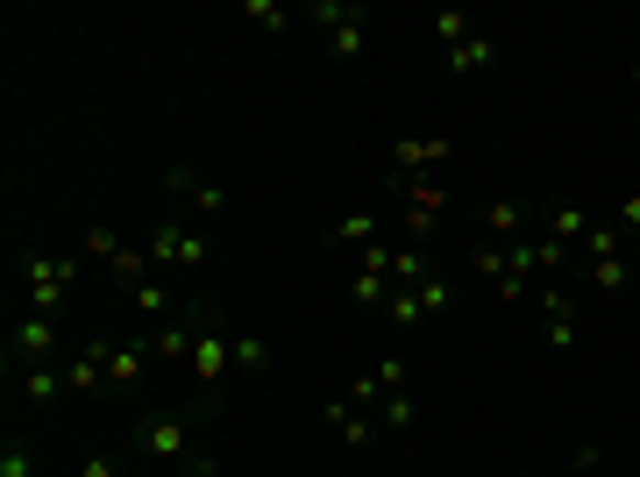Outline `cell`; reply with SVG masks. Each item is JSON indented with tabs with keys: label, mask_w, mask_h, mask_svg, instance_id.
Instances as JSON below:
<instances>
[{
	"label": "cell",
	"mask_w": 640,
	"mask_h": 477,
	"mask_svg": "<svg viewBox=\"0 0 640 477\" xmlns=\"http://www.w3.org/2000/svg\"><path fill=\"white\" fill-rule=\"evenodd\" d=\"M29 314H57L71 292V278H79V257L71 249H51V257H29Z\"/></svg>",
	"instance_id": "6da1fadb"
},
{
	"label": "cell",
	"mask_w": 640,
	"mask_h": 477,
	"mask_svg": "<svg viewBox=\"0 0 640 477\" xmlns=\"http://www.w3.org/2000/svg\"><path fill=\"white\" fill-rule=\"evenodd\" d=\"M135 442H143V456L157 470H172V464H186V456H192V421H186V413H150Z\"/></svg>",
	"instance_id": "7a4b0ae2"
},
{
	"label": "cell",
	"mask_w": 640,
	"mask_h": 477,
	"mask_svg": "<svg viewBox=\"0 0 640 477\" xmlns=\"http://www.w3.org/2000/svg\"><path fill=\"white\" fill-rule=\"evenodd\" d=\"M8 364H57V314H22L14 321Z\"/></svg>",
	"instance_id": "3957f363"
},
{
	"label": "cell",
	"mask_w": 640,
	"mask_h": 477,
	"mask_svg": "<svg viewBox=\"0 0 640 477\" xmlns=\"http://www.w3.org/2000/svg\"><path fill=\"white\" fill-rule=\"evenodd\" d=\"M150 264H164V271H200V264H207V243L192 229H178V221H164V229L150 235Z\"/></svg>",
	"instance_id": "277c9868"
},
{
	"label": "cell",
	"mask_w": 640,
	"mask_h": 477,
	"mask_svg": "<svg viewBox=\"0 0 640 477\" xmlns=\"http://www.w3.org/2000/svg\"><path fill=\"white\" fill-rule=\"evenodd\" d=\"M533 307H541V335H548V350H576V300H570V292H562V286H541V300H533Z\"/></svg>",
	"instance_id": "5b68a950"
},
{
	"label": "cell",
	"mask_w": 640,
	"mask_h": 477,
	"mask_svg": "<svg viewBox=\"0 0 640 477\" xmlns=\"http://www.w3.org/2000/svg\"><path fill=\"white\" fill-rule=\"evenodd\" d=\"M192 378L200 385H221L228 370H235V335H221V328H200V342H192Z\"/></svg>",
	"instance_id": "8992f818"
},
{
	"label": "cell",
	"mask_w": 640,
	"mask_h": 477,
	"mask_svg": "<svg viewBox=\"0 0 640 477\" xmlns=\"http://www.w3.org/2000/svg\"><path fill=\"white\" fill-rule=\"evenodd\" d=\"M164 192H186L200 214H228V186H213V178L186 171V164H172V171H164Z\"/></svg>",
	"instance_id": "52a82bcc"
},
{
	"label": "cell",
	"mask_w": 640,
	"mask_h": 477,
	"mask_svg": "<svg viewBox=\"0 0 640 477\" xmlns=\"http://www.w3.org/2000/svg\"><path fill=\"white\" fill-rule=\"evenodd\" d=\"M441 157H449V136H406L399 151H391V171H399V178H420V171H434Z\"/></svg>",
	"instance_id": "ba28073f"
},
{
	"label": "cell",
	"mask_w": 640,
	"mask_h": 477,
	"mask_svg": "<svg viewBox=\"0 0 640 477\" xmlns=\"http://www.w3.org/2000/svg\"><path fill=\"white\" fill-rule=\"evenodd\" d=\"M65 392H71L65 364H22V399H29V407H57Z\"/></svg>",
	"instance_id": "9c48e42d"
},
{
	"label": "cell",
	"mask_w": 640,
	"mask_h": 477,
	"mask_svg": "<svg viewBox=\"0 0 640 477\" xmlns=\"http://www.w3.org/2000/svg\"><path fill=\"white\" fill-rule=\"evenodd\" d=\"M328 421H334V435H342L349 450H371V442L385 435V428H377V421H371V413H363V407H349V399H334V407H328Z\"/></svg>",
	"instance_id": "30bf717a"
},
{
	"label": "cell",
	"mask_w": 640,
	"mask_h": 477,
	"mask_svg": "<svg viewBox=\"0 0 640 477\" xmlns=\"http://www.w3.org/2000/svg\"><path fill=\"white\" fill-rule=\"evenodd\" d=\"M143 342H107V385L114 392H129V385H143Z\"/></svg>",
	"instance_id": "8fae6325"
},
{
	"label": "cell",
	"mask_w": 640,
	"mask_h": 477,
	"mask_svg": "<svg viewBox=\"0 0 640 477\" xmlns=\"http://www.w3.org/2000/svg\"><path fill=\"white\" fill-rule=\"evenodd\" d=\"M520 221H527V207H520V200H492V207H484V235H492L498 249L520 243Z\"/></svg>",
	"instance_id": "7c38bea8"
},
{
	"label": "cell",
	"mask_w": 640,
	"mask_h": 477,
	"mask_svg": "<svg viewBox=\"0 0 640 477\" xmlns=\"http://www.w3.org/2000/svg\"><path fill=\"white\" fill-rule=\"evenodd\" d=\"M492 65H498V36H470V43H455V51H449V71H455V79L492 71Z\"/></svg>",
	"instance_id": "4fadbf2b"
},
{
	"label": "cell",
	"mask_w": 640,
	"mask_h": 477,
	"mask_svg": "<svg viewBox=\"0 0 640 477\" xmlns=\"http://www.w3.org/2000/svg\"><path fill=\"white\" fill-rule=\"evenodd\" d=\"M129 307H135V314H150V321H172V278L150 271L143 286H129Z\"/></svg>",
	"instance_id": "5bb4252c"
},
{
	"label": "cell",
	"mask_w": 640,
	"mask_h": 477,
	"mask_svg": "<svg viewBox=\"0 0 640 477\" xmlns=\"http://www.w3.org/2000/svg\"><path fill=\"white\" fill-rule=\"evenodd\" d=\"M584 229H591V214H584L576 200H562V207H555V221H548V243L576 249V243H584Z\"/></svg>",
	"instance_id": "9a60e30c"
},
{
	"label": "cell",
	"mask_w": 640,
	"mask_h": 477,
	"mask_svg": "<svg viewBox=\"0 0 640 477\" xmlns=\"http://www.w3.org/2000/svg\"><path fill=\"white\" fill-rule=\"evenodd\" d=\"M349 292H356V307H391V292H399V286H391L385 271H363V264H356V278H349Z\"/></svg>",
	"instance_id": "2e32d148"
},
{
	"label": "cell",
	"mask_w": 640,
	"mask_h": 477,
	"mask_svg": "<svg viewBox=\"0 0 640 477\" xmlns=\"http://www.w3.org/2000/svg\"><path fill=\"white\" fill-rule=\"evenodd\" d=\"M584 257H591V264L627 257V235H619V221H613V229H598V221H591V229H584Z\"/></svg>",
	"instance_id": "e0dca14e"
},
{
	"label": "cell",
	"mask_w": 640,
	"mask_h": 477,
	"mask_svg": "<svg viewBox=\"0 0 640 477\" xmlns=\"http://www.w3.org/2000/svg\"><path fill=\"white\" fill-rule=\"evenodd\" d=\"M406 207H420V214H441V207H449V186H441V178H406Z\"/></svg>",
	"instance_id": "ac0fdd59"
},
{
	"label": "cell",
	"mask_w": 640,
	"mask_h": 477,
	"mask_svg": "<svg viewBox=\"0 0 640 477\" xmlns=\"http://www.w3.org/2000/svg\"><path fill=\"white\" fill-rule=\"evenodd\" d=\"M377 428H385V435H406V428H413V392H385V407H377Z\"/></svg>",
	"instance_id": "d6986e66"
},
{
	"label": "cell",
	"mask_w": 640,
	"mask_h": 477,
	"mask_svg": "<svg viewBox=\"0 0 640 477\" xmlns=\"http://www.w3.org/2000/svg\"><path fill=\"white\" fill-rule=\"evenodd\" d=\"M420 278H427V257H420V249H391V286H399V292H420Z\"/></svg>",
	"instance_id": "ffe728a7"
},
{
	"label": "cell",
	"mask_w": 640,
	"mask_h": 477,
	"mask_svg": "<svg viewBox=\"0 0 640 477\" xmlns=\"http://www.w3.org/2000/svg\"><path fill=\"white\" fill-rule=\"evenodd\" d=\"M413 300H420V314H449V300H455V278H434V271H427Z\"/></svg>",
	"instance_id": "44dd1931"
},
{
	"label": "cell",
	"mask_w": 640,
	"mask_h": 477,
	"mask_svg": "<svg viewBox=\"0 0 640 477\" xmlns=\"http://www.w3.org/2000/svg\"><path fill=\"white\" fill-rule=\"evenodd\" d=\"M591 286H598V292H627V286H633V264H627V257L591 264Z\"/></svg>",
	"instance_id": "7402d4cb"
},
{
	"label": "cell",
	"mask_w": 640,
	"mask_h": 477,
	"mask_svg": "<svg viewBox=\"0 0 640 477\" xmlns=\"http://www.w3.org/2000/svg\"><path fill=\"white\" fill-rule=\"evenodd\" d=\"M192 342H200V328H178V321H164L150 350H157V356H192Z\"/></svg>",
	"instance_id": "603a6c76"
},
{
	"label": "cell",
	"mask_w": 640,
	"mask_h": 477,
	"mask_svg": "<svg viewBox=\"0 0 640 477\" xmlns=\"http://www.w3.org/2000/svg\"><path fill=\"white\" fill-rule=\"evenodd\" d=\"M242 14H250V22L264 29V36H278V29H293V14H285L278 0H242Z\"/></svg>",
	"instance_id": "cb8c5ba5"
},
{
	"label": "cell",
	"mask_w": 640,
	"mask_h": 477,
	"mask_svg": "<svg viewBox=\"0 0 640 477\" xmlns=\"http://www.w3.org/2000/svg\"><path fill=\"white\" fill-rule=\"evenodd\" d=\"M235 370H271V335H235Z\"/></svg>",
	"instance_id": "d4e9b609"
},
{
	"label": "cell",
	"mask_w": 640,
	"mask_h": 477,
	"mask_svg": "<svg viewBox=\"0 0 640 477\" xmlns=\"http://www.w3.org/2000/svg\"><path fill=\"white\" fill-rule=\"evenodd\" d=\"M0 477H36V450L29 442H0Z\"/></svg>",
	"instance_id": "484cf974"
},
{
	"label": "cell",
	"mask_w": 640,
	"mask_h": 477,
	"mask_svg": "<svg viewBox=\"0 0 640 477\" xmlns=\"http://www.w3.org/2000/svg\"><path fill=\"white\" fill-rule=\"evenodd\" d=\"M356 14H363V8H349V0H313L307 22H313V29H342V22H356Z\"/></svg>",
	"instance_id": "4316f807"
},
{
	"label": "cell",
	"mask_w": 640,
	"mask_h": 477,
	"mask_svg": "<svg viewBox=\"0 0 640 477\" xmlns=\"http://www.w3.org/2000/svg\"><path fill=\"white\" fill-rule=\"evenodd\" d=\"M121 249H129V243H121V235H114V229H107V221H93V229H86V257H100V264H114V257H121Z\"/></svg>",
	"instance_id": "83f0119b"
},
{
	"label": "cell",
	"mask_w": 640,
	"mask_h": 477,
	"mask_svg": "<svg viewBox=\"0 0 640 477\" xmlns=\"http://www.w3.org/2000/svg\"><path fill=\"white\" fill-rule=\"evenodd\" d=\"M434 36H441V43H449V51H455V43H470V36H477V29H470V14L441 8V14H434Z\"/></svg>",
	"instance_id": "f1b7e54d"
},
{
	"label": "cell",
	"mask_w": 640,
	"mask_h": 477,
	"mask_svg": "<svg viewBox=\"0 0 640 477\" xmlns=\"http://www.w3.org/2000/svg\"><path fill=\"white\" fill-rule=\"evenodd\" d=\"M334 235H342V243H363V249H371V243H377V214H342V221H334Z\"/></svg>",
	"instance_id": "f546056e"
},
{
	"label": "cell",
	"mask_w": 640,
	"mask_h": 477,
	"mask_svg": "<svg viewBox=\"0 0 640 477\" xmlns=\"http://www.w3.org/2000/svg\"><path fill=\"white\" fill-rule=\"evenodd\" d=\"M328 51L334 57H363V14H356V22H342V29H328Z\"/></svg>",
	"instance_id": "4dcf8cb0"
},
{
	"label": "cell",
	"mask_w": 640,
	"mask_h": 477,
	"mask_svg": "<svg viewBox=\"0 0 640 477\" xmlns=\"http://www.w3.org/2000/svg\"><path fill=\"white\" fill-rule=\"evenodd\" d=\"M470 264H477V271H484V278H492V286H498V278H506V264H512V249L484 243V249H470Z\"/></svg>",
	"instance_id": "1f68e13d"
},
{
	"label": "cell",
	"mask_w": 640,
	"mask_h": 477,
	"mask_svg": "<svg viewBox=\"0 0 640 477\" xmlns=\"http://www.w3.org/2000/svg\"><path fill=\"white\" fill-rule=\"evenodd\" d=\"M385 321H391V328H399V335H406V328H413V321H427V314H420V300H413V292H391Z\"/></svg>",
	"instance_id": "d6a6232c"
},
{
	"label": "cell",
	"mask_w": 640,
	"mask_h": 477,
	"mask_svg": "<svg viewBox=\"0 0 640 477\" xmlns=\"http://www.w3.org/2000/svg\"><path fill=\"white\" fill-rule=\"evenodd\" d=\"M377 385H385V392H406V356L391 350V356H377V370H371Z\"/></svg>",
	"instance_id": "836d02e7"
},
{
	"label": "cell",
	"mask_w": 640,
	"mask_h": 477,
	"mask_svg": "<svg viewBox=\"0 0 640 477\" xmlns=\"http://www.w3.org/2000/svg\"><path fill=\"white\" fill-rule=\"evenodd\" d=\"M406 229H413V243H434V229H441V214H420V207H406Z\"/></svg>",
	"instance_id": "e575fe53"
},
{
	"label": "cell",
	"mask_w": 640,
	"mask_h": 477,
	"mask_svg": "<svg viewBox=\"0 0 640 477\" xmlns=\"http://www.w3.org/2000/svg\"><path fill=\"white\" fill-rule=\"evenodd\" d=\"M79 477H121V456H107V450H93V456H86V464H79Z\"/></svg>",
	"instance_id": "d590c367"
},
{
	"label": "cell",
	"mask_w": 640,
	"mask_h": 477,
	"mask_svg": "<svg viewBox=\"0 0 640 477\" xmlns=\"http://www.w3.org/2000/svg\"><path fill=\"white\" fill-rule=\"evenodd\" d=\"M527 286H533V278H520V271H506V278H498V300H506V307H520V300H527Z\"/></svg>",
	"instance_id": "8d00e7d4"
},
{
	"label": "cell",
	"mask_w": 640,
	"mask_h": 477,
	"mask_svg": "<svg viewBox=\"0 0 640 477\" xmlns=\"http://www.w3.org/2000/svg\"><path fill=\"white\" fill-rule=\"evenodd\" d=\"M598 464H605L598 442H576V450H570V470H598Z\"/></svg>",
	"instance_id": "74e56055"
},
{
	"label": "cell",
	"mask_w": 640,
	"mask_h": 477,
	"mask_svg": "<svg viewBox=\"0 0 640 477\" xmlns=\"http://www.w3.org/2000/svg\"><path fill=\"white\" fill-rule=\"evenodd\" d=\"M619 235H640V192L619 200Z\"/></svg>",
	"instance_id": "f35d334b"
},
{
	"label": "cell",
	"mask_w": 640,
	"mask_h": 477,
	"mask_svg": "<svg viewBox=\"0 0 640 477\" xmlns=\"http://www.w3.org/2000/svg\"><path fill=\"white\" fill-rule=\"evenodd\" d=\"M164 477H213V456H186V464H172Z\"/></svg>",
	"instance_id": "ab89813d"
},
{
	"label": "cell",
	"mask_w": 640,
	"mask_h": 477,
	"mask_svg": "<svg viewBox=\"0 0 640 477\" xmlns=\"http://www.w3.org/2000/svg\"><path fill=\"white\" fill-rule=\"evenodd\" d=\"M633 122H640V114H633Z\"/></svg>",
	"instance_id": "60d3db41"
}]
</instances>
